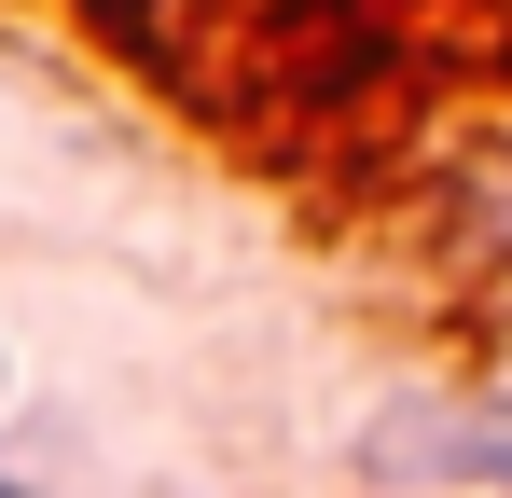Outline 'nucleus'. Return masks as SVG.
Listing matches in <instances>:
<instances>
[{
	"label": "nucleus",
	"mask_w": 512,
	"mask_h": 498,
	"mask_svg": "<svg viewBox=\"0 0 512 498\" xmlns=\"http://www.w3.org/2000/svg\"><path fill=\"white\" fill-rule=\"evenodd\" d=\"M360 471L429 498H512V402H388L360 429Z\"/></svg>",
	"instance_id": "nucleus-1"
},
{
	"label": "nucleus",
	"mask_w": 512,
	"mask_h": 498,
	"mask_svg": "<svg viewBox=\"0 0 512 498\" xmlns=\"http://www.w3.org/2000/svg\"><path fill=\"white\" fill-rule=\"evenodd\" d=\"M0 498H56V485H28V471H0Z\"/></svg>",
	"instance_id": "nucleus-2"
},
{
	"label": "nucleus",
	"mask_w": 512,
	"mask_h": 498,
	"mask_svg": "<svg viewBox=\"0 0 512 498\" xmlns=\"http://www.w3.org/2000/svg\"><path fill=\"white\" fill-rule=\"evenodd\" d=\"M0 388H14V346H0Z\"/></svg>",
	"instance_id": "nucleus-3"
}]
</instances>
